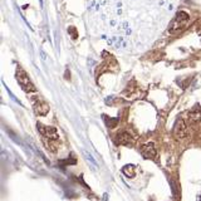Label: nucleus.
<instances>
[{
	"mask_svg": "<svg viewBox=\"0 0 201 201\" xmlns=\"http://www.w3.org/2000/svg\"><path fill=\"white\" fill-rule=\"evenodd\" d=\"M34 112L38 116H46V113L49 112V106L45 102H40V99H36L34 102Z\"/></svg>",
	"mask_w": 201,
	"mask_h": 201,
	"instance_id": "obj_6",
	"label": "nucleus"
},
{
	"mask_svg": "<svg viewBox=\"0 0 201 201\" xmlns=\"http://www.w3.org/2000/svg\"><path fill=\"white\" fill-rule=\"evenodd\" d=\"M83 156L86 157V160H87L88 162H89L93 167H96V169H97V167H98V163H97V161L94 160V157H93L89 152H87L86 149H83Z\"/></svg>",
	"mask_w": 201,
	"mask_h": 201,
	"instance_id": "obj_10",
	"label": "nucleus"
},
{
	"mask_svg": "<svg viewBox=\"0 0 201 201\" xmlns=\"http://www.w3.org/2000/svg\"><path fill=\"white\" fill-rule=\"evenodd\" d=\"M134 142V139L131 137V134L127 132H122L118 133L116 137V143L117 144H124V146H128V144H132Z\"/></svg>",
	"mask_w": 201,
	"mask_h": 201,
	"instance_id": "obj_7",
	"label": "nucleus"
},
{
	"mask_svg": "<svg viewBox=\"0 0 201 201\" xmlns=\"http://www.w3.org/2000/svg\"><path fill=\"white\" fill-rule=\"evenodd\" d=\"M187 20H189V14H186L185 11L177 13L176 18L174 19V23H172V24L170 25V33H175L177 30H180L181 26L184 25Z\"/></svg>",
	"mask_w": 201,
	"mask_h": 201,
	"instance_id": "obj_3",
	"label": "nucleus"
},
{
	"mask_svg": "<svg viewBox=\"0 0 201 201\" xmlns=\"http://www.w3.org/2000/svg\"><path fill=\"white\" fill-rule=\"evenodd\" d=\"M36 128L41 133V136L44 137V139H50V141H59V134L58 131L54 127H50V126H44L43 123L38 122L36 123Z\"/></svg>",
	"mask_w": 201,
	"mask_h": 201,
	"instance_id": "obj_2",
	"label": "nucleus"
},
{
	"mask_svg": "<svg viewBox=\"0 0 201 201\" xmlns=\"http://www.w3.org/2000/svg\"><path fill=\"white\" fill-rule=\"evenodd\" d=\"M122 174L126 176V177H134L136 175V166L133 165H126L123 169H122Z\"/></svg>",
	"mask_w": 201,
	"mask_h": 201,
	"instance_id": "obj_8",
	"label": "nucleus"
},
{
	"mask_svg": "<svg viewBox=\"0 0 201 201\" xmlns=\"http://www.w3.org/2000/svg\"><path fill=\"white\" fill-rule=\"evenodd\" d=\"M16 79H18V82H19L20 87L23 88V91H25L28 93L29 92H35V87L33 86L30 78L28 77V74L23 71L21 68L16 69Z\"/></svg>",
	"mask_w": 201,
	"mask_h": 201,
	"instance_id": "obj_1",
	"label": "nucleus"
},
{
	"mask_svg": "<svg viewBox=\"0 0 201 201\" xmlns=\"http://www.w3.org/2000/svg\"><path fill=\"white\" fill-rule=\"evenodd\" d=\"M174 134L176 138H184L186 137V134H187V129H186V124L182 119H177L176 123L174 126Z\"/></svg>",
	"mask_w": 201,
	"mask_h": 201,
	"instance_id": "obj_4",
	"label": "nucleus"
},
{
	"mask_svg": "<svg viewBox=\"0 0 201 201\" xmlns=\"http://www.w3.org/2000/svg\"><path fill=\"white\" fill-rule=\"evenodd\" d=\"M141 153L144 158H155L156 157V148L152 142H146L141 146Z\"/></svg>",
	"mask_w": 201,
	"mask_h": 201,
	"instance_id": "obj_5",
	"label": "nucleus"
},
{
	"mask_svg": "<svg viewBox=\"0 0 201 201\" xmlns=\"http://www.w3.org/2000/svg\"><path fill=\"white\" fill-rule=\"evenodd\" d=\"M109 44H112V45H114L116 48H124L126 45V41L123 40V38H121V36H113L112 39H109V41H108Z\"/></svg>",
	"mask_w": 201,
	"mask_h": 201,
	"instance_id": "obj_9",
	"label": "nucleus"
},
{
	"mask_svg": "<svg viewBox=\"0 0 201 201\" xmlns=\"http://www.w3.org/2000/svg\"><path fill=\"white\" fill-rule=\"evenodd\" d=\"M4 87H5V88H6V91H8V93H9V96H10V97L13 98V99H14V101H15V102H16V103H18V104H21V102H20L19 99H18V98H16L15 96H14V94H13V93H11V91H10V89H9V88H8V87H6L5 84H4Z\"/></svg>",
	"mask_w": 201,
	"mask_h": 201,
	"instance_id": "obj_11",
	"label": "nucleus"
}]
</instances>
